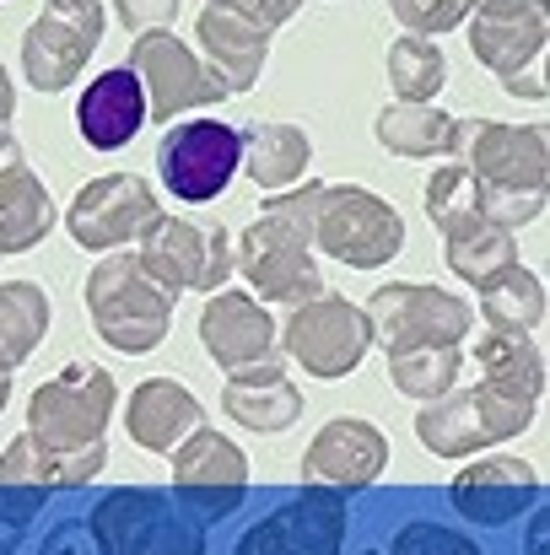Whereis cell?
Returning a JSON list of instances; mask_svg holds the SVG:
<instances>
[{
	"label": "cell",
	"mask_w": 550,
	"mask_h": 555,
	"mask_svg": "<svg viewBox=\"0 0 550 555\" xmlns=\"http://www.w3.org/2000/svg\"><path fill=\"white\" fill-rule=\"evenodd\" d=\"M319 210V189H303V194H286V199H270L265 221L243 237V275L276 297V302H303V297H319L324 281L308 259V221Z\"/></svg>",
	"instance_id": "6da1fadb"
},
{
	"label": "cell",
	"mask_w": 550,
	"mask_h": 555,
	"mask_svg": "<svg viewBox=\"0 0 550 555\" xmlns=\"http://www.w3.org/2000/svg\"><path fill=\"white\" fill-rule=\"evenodd\" d=\"M87 308L119 351H146L168 335V292L136 259H108L87 286Z\"/></svg>",
	"instance_id": "7a4b0ae2"
},
{
	"label": "cell",
	"mask_w": 550,
	"mask_h": 555,
	"mask_svg": "<svg viewBox=\"0 0 550 555\" xmlns=\"http://www.w3.org/2000/svg\"><path fill=\"white\" fill-rule=\"evenodd\" d=\"M238 163H243L238 130L210 125V119H194V125L168 130L163 146H157V173H163V184L174 189L179 199H210V194H221L227 179L238 173Z\"/></svg>",
	"instance_id": "3957f363"
},
{
	"label": "cell",
	"mask_w": 550,
	"mask_h": 555,
	"mask_svg": "<svg viewBox=\"0 0 550 555\" xmlns=\"http://www.w3.org/2000/svg\"><path fill=\"white\" fill-rule=\"evenodd\" d=\"M529 404H535V399L486 383V388H475V393H459V399L443 404V410H421L415 431H421V442H432L437 453H470V448H486V442H497V437H513V431L529 421Z\"/></svg>",
	"instance_id": "277c9868"
},
{
	"label": "cell",
	"mask_w": 550,
	"mask_h": 555,
	"mask_svg": "<svg viewBox=\"0 0 550 555\" xmlns=\"http://www.w3.org/2000/svg\"><path fill=\"white\" fill-rule=\"evenodd\" d=\"M108 399L114 383L92 367H65L54 383H43L33 393V437L49 448H87L98 442L103 421H108Z\"/></svg>",
	"instance_id": "5b68a950"
},
{
	"label": "cell",
	"mask_w": 550,
	"mask_h": 555,
	"mask_svg": "<svg viewBox=\"0 0 550 555\" xmlns=\"http://www.w3.org/2000/svg\"><path fill=\"white\" fill-rule=\"evenodd\" d=\"M372 324L394 357V351H421V346H453L470 324V308L432 286H388L372 297Z\"/></svg>",
	"instance_id": "8992f818"
},
{
	"label": "cell",
	"mask_w": 550,
	"mask_h": 555,
	"mask_svg": "<svg viewBox=\"0 0 550 555\" xmlns=\"http://www.w3.org/2000/svg\"><path fill=\"white\" fill-rule=\"evenodd\" d=\"M319 237L335 259H351V264H383L405 227L388 205H378L367 189H324L319 199Z\"/></svg>",
	"instance_id": "52a82bcc"
},
{
	"label": "cell",
	"mask_w": 550,
	"mask_h": 555,
	"mask_svg": "<svg viewBox=\"0 0 550 555\" xmlns=\"http://www.w3.org/2000/svg\"><path fill=\"white\" fill-rule=\"evenodd\" d=\"M367 335H372V330H367V319L351 302L324 297L319 308H303V313L292 319L286 346H292V357L314 372V377H341V372H351L362 362Z\"/></svg>",
	"instance_id": "ba28073f"
},
{
	"label": "cell",
	"mask_w": 550,
	"mask_h": 555,
	"mask_svg": "<svg viewBox=\"0 0 550 555\" xmlns=\"http://www.w3.org/2000/svg\"><path fill=\"white\" fill-rule=\"evenodd\" d=\"M227 232L216 227H194V221H157V237L146 243V259L141 270L163 286V292H179V286H216L227 275Z\"/></svg>",
	"instance_id": "9c48e42d"
},
{
	"label": "cell",
	"mask_w": 550,
	"mask_h": 555,
	"mask_svg": "<svg viewBox=\"0 0 550 555\" xmlns=\"http://www.w3.org/2000/svg\"><path fill=\"white\" fill-rule=\"evenodd\" d=\"M146 221H157V205H152V189L141 179H98V184L81 189L76 210H71V232L81 248H114L125 237H136Z\"/></svg>",
	"instance_id": "30bf717a"
},
{
	"label": "cell",
	"mask_w": 550,
	"mask_h": 555,
	"mask_svg": "<svg viewBox=\"0 0 550 555\" xmlns=\"http://www.w3.org/2000/svg\"><path fill=\"white\" fill-rule=\"evenodd\" d=\"M130 65H141L136 76L152 81V114L157 119H174L189 103H210V98L227 92L221 76H205V65H194V54L183 49L179 38H168V33H146L136 43Z\"/></svg>",
	"instance_id": "8fae6325"
},
{
	"label": "cell",
	"mask_w": 550,
	"mask_h": 555,
	"mask_svg": "<svg viewBox=\"0 0 550 555\" xmlns=\"http://www.w3.org/2000/svg\"><path fill=\"white\" fill-rule=\"evenodd\" d=\"M76 125L98 152H119L125 141H136V130L146 125V87L136 70H103L81 103H76Z\"/></svg>",
	"instance_id": "7c38bea8"
},
{
	"label": "cell",
	"mask_w": 550,
	"mask_h": 555,
	"mask_svg": "<svg viewBox=\"0 0 550 555\" xmlns=\"http://www.w3.org/2000/svg\"><path fill=\"white\" fill-rule=\"evenodd\" d=\"M475 135V168L481 184L513 189V194H540L546 189V130H502V125H481Z\"/></svg>",
	"instance_id": "4fadbf2b"
},
{
	"label": "cell",
	"mask_w": 550,
	"mask_h": 555,
	"mask_svg": "<svg viewBox=\"0 0 550 555\" xmlns=\"http://www.w3.org/2000/svg\"><path fill=\"white\" fill-rule=\"evenodd\" d=\"M49 221H54V205H49L43 184L16 157V141L0 135V248L5 254L33 248L49 232Z\"/></svg>",
	"instance_id": "5bb4252c"
},
{
	"label": "cell",
	"mask_w": 550,
	"mask_h": 555,
	"mask_svg": "<svg viewBox=\"0 0 550 555\" xmlns=\"http://www.w3.org/2000/svg\"><path fill=\"white\" fill-rule=\"evenodd\" d=\"M383 469V437L362 426V421H335L324 426V437L314 442L303 475L330 480V486H367Z\"/></svg>",
	"instance_id": "9a60e30c"
},
{
	"label": "cell",
	"mask_w": 550,
	"mask_h": 555,
	"mask_svg": "<svg viewBox=\"0 0 550 555\" xmlns=\"http://www.w3.org/2000/svg\"><path fill=\"white\" fill-rule=\"evenodd\" d=\"M205 346L221 357V367H254L270 351V319L248 297H221L205 308Z\"/></svg>",
	"instance_id": "2e32d148"
},
{
	"label": "cell",
	"mask_w": 550,
	"mask_h": 555,
	"mask_svg": "<svg viewBox=\"0 0 550 555\" xmlns=\"http://www.w3.org/2000/svg\"><path fill=\"white\" fill-rule=\"evenodd\" d=\"M529 491H535V475L519 459H486L470 475H459L453 502L470 518H508V513H519L529 502Z\"/></svg>",
	"instance_id": "e0dca14e"
},
{
	"label": "cell",
	"mask_w": 550,
	"mask_h": 555,
	"mask_svg": "<svg viewBox=\"0 0 550 555\" xmlns=\"http://www.w3.org/2000/svg\"><path fill=\"white\" fill-rule=\"evenodd\" d=\"M200 38H205V49L227 65L221 87H248V81L259 76V65H265V49H270V33H265V27H254V22L221 11V5H210V11L200 16ZM221 65H216V70H221Z\"/></svg>",
	"instance_id": "ac0fdd59"
},
{
	"label": "cell",
	"mask_w": 550,
	"mask_h": 555,
	"mask_svg": "<svg viewBox=\"0 0 550 555\" xmlns=\"http://www.w3.org/2000/svg\"><path fill=\"white\" fill-rule=\"evenodd\" d=\"M227 410H232L243 426L281 431V426L297 421V388L270 367V362H265V367L254 362V372H232V383H227Z\"/></svg>",
	"instance_id": "d6986e66"
},
{
	"label": "cell",
	"mask_w": 550,
	"mask_h": 555,
	"mask_svg": "<svg viewBox=\"0 0 550 555\" xmlns=\"http://www.w3.org/2000/svg\"><path fill=\"white\" fill-rule=\"evenodd\" d=\"M87 38L76 33V27H65L60 16H49L43 11V22L27 33V43H22V65H27V81L33 87H43V92H54V87H65L76 70H81V60H87Z\"/></svg>",
	"instance_id": "ffe728a7"
},
{
	"label": "cell",
	"mask_w": 550,
	"mask_h": 555,
	"mask_svg": "<svg viewBox=\"0 0 550 555\" xmlns=\"http://www.w3.org/2000/svg\"><path fill=\"white\" fill-rule=\"evenodd\" d=\"M103 469V442L87 448H38V437H22L0 459V480H87Z\"/></svg>",
	"instance_id": "44dd1931"
},
{
	"label": "cell",
	"mask_w": 550,
	"mask_h": 555,
	"mask_svg": "<svg viewBox=\"0 0 550 555\" xmlns=\"http://www.w3.org/2000/svg\"><path fill=\"white\" fill-rule=\"evenodd\" d=\"M194 421H200L194 393H183L174 383H146L136 393V410H130V437L146 448H174L179 431H189Z\"/></svg>",
	"instance_id": "7402d4cb"
},
{
	"label": "cell",
	"mask_w": 550,
	"mask_h": 555,
	"mask_svg": "<svg viewBox=\"0 0 550 555\" xmlns=\"http://www.w3.org/2000/svg\"><path fill=\"white\" fill-rule=\"evenodd\" d=\"M448 232H453V237H448V259H453V270H464L475 286H486L497 270L513 264V237H508L497 221H486V216H459Z\"/></svg>",
	"instance_id": "603a6c76"
},
{
	"label": "cell",
	"mask_w": 550,
	"mask_h": 555,
	"mask_svg": "<svg viewBox=\"0 0 550 555\" xmlns=\"http://www.w3.org/2000/svg\"><path fill=\"white\" fill-rule=\"evenodd\" d=\"M481 367H486V383L508 388V393H524L535 399L546 372H540V351L524 340V330H491L481 340Z\"/></svg>",
	"instance_id": "cb8c5ba5"
},
{
	"label": "cell",
	"mask_w": 550,
	"mask_h": 555,
	"mask_svg": "<svg viewBox=\"0 0 550 555\" xmlns=\"http://www.w3.org/2000/svg\"><path fill=\"white\" fill-rule=\"evenodd\" d=\"M546 43V11H529V16H481L475 22V54L491 65V70H513L524 65V49L535 54Z\"/></svg>",
	"instance_id": "d4e9b609"
},
{
	"label": "cell",
	"mask_w": 550,
	"mask_h": 555,
	"mask_svg": "<svg viewBox=\"0 0 550 555\" xmlns=\"http://www.w3.org/2000/svg\"><path fill=\"white\" fill-rule=\"evenodd\" d=\"M179 480L189 486V491H221L227 502H238L243 459H238V448L221 442L216 431H200V437L179 453Z\"/></svg>",
	"instance_id": "484cf974"
},
{
	"label": "cell",
	"mask_w": 550,
	"mask_h": 555,
	"mask_svg": "<svg viewBox=\"0 0 550 555\" xmlns=\"http://www.w3.org/2000/svg\"><path fill=\"white\" fill-rule=\"evenodd\" d=\"M43 324H49V302L38 286H22V281L0 286V372L16 367L38 346Z\"/></svg>",
	"instance_id": "4316f807"
},
{
	"label": "cell",
	"mask_w": 550,
	"mask_h": 555,
	"mask_svg": "<svg viewBox=\"0 0 550 555\" xmlns=\"http://www.w3.org/2000/svg\"><path fill=\"white\" fill-rule=\"evenodd\" d=\"M459 135L453 119H443L437 108H388L378 119V141L399 157H432V152H448V141Z\"/></svg>",
	"instance_id": "83f0119b"
},
{
	"label": "cell",
	"mask_w": 550,
	"mask_h": 555,
	"mask_svg": "<svg viewBox=\"0 0 550 555\" xmlns=\"http://www.w3.org/2000/svg\"><path fill=\"white\" fill-rule=\"evenodd\" d=\"M481 302H486V313H491L497 330H529V324H540V313H546L540 281H535L529 270H519V264L497 270V275L481 286Z\"/></svg>",
	"instance_id": "f1b7e54d"
},
{
	"label": "cell",
	"mask_w": 550,
	"mask_h": 555,
	"mask_svg": "<svg viewBox=\"0 0 550 555\" xmlns=\"http://www.w3.org/2000/svg\"><path fill=\"white\" fill-rule=\"evenodd\" d=\"M453 351L448 346H421V351H394V383L405 388V393H421V399H432V393H443L448 383H453Z\"/></svg>",
	"instance_id": "f546056e"
},
{
	"label": "cell",
	"mask_w": 550,
	"mask_h": 555,
	"mask_svg": "<svg viewBox=\"0 0 550 555\" xmlns=\"http://www.w3.org/2000/svg\"><path fill=\"white\" fill-rule=\"evenodd\" d=\"M388 76H394V87L405 92V98H432L437 87H443V54L437 49H426L421 38H405V43H394V54H388Z\"/></svg>",
	"instance_id": "4dcf8cb0"
},
{
	"label": "cell",
	"mask_w": 550,
	"mask_h": 555,
	"mask_svg": "<svg viewBox=\"0 0 550 555\" xmlns=\"http://www.w3.org/2000/svg\"><path fill=\"white\" fill-rule=\"evenodd\" d=\"M426 210H432V221H443V227H453L459 216H475V173H464V168L437 173L432 189H426Z\"/></svg>",
	"instance_id": "1f68e13d"
},
{
	"label": "cell",
	"mask_w": 550,
	"mask_h": 555,
	"mask_svg": "<svg viewBox=\"0 0 550 555\" xmlns=\"http://www.w3.org/2000/svg\"><path fill=\"white\" fill-rule=\"evenodd\" d=\"M399 16H405V27H415V33H443V27H453L464 11H470V0H388Z\"/></svg>",
	"instance_id": "d6a6232c"
},
{
	"label": "cell",
	"mask_w": 550,
	"mask_h": 555,
	"mask_svg": "<svg viewBox=\"0 0 550 555\" xmlns=\"http://www.w3.org/2000/svg\"><path fill=\"white\" fill-rule=\"evenodd\" d=\"M49 16H60L65 27H76L87 43L103 38V11H98V0H49Z\"/></svg>",
	"instance_id": "836d02e7"
},
{
	"label": "cell",
	"mask_w": 550,
	"mask_h": 555,
	"mask_svg": "<svg viewBox=\"0 0 550 555\" xmlns=\"http://www.w3.org/2000/svg\"><path fill=\"white\" fill-rule=\"evenodd\" d=\"M221 11H243V22H254V27L270 33L281 16L297 11V0H221Z\"/></svg>",
	"instance_id": "e575fe53"
},
{
	"label": "cell",
	"mask_w": 550,
	"mask_h": 555,
	"mask_svg": "<svg viewBox=\"0 0 550 555\" xmlns=\"http://www.w3.org/2000/svg\"><path fill=\"white\" fill-rule=\"evenodd\" d=\"M174 5H179V0H119V11H125L130 33H136V27L157 33V27H163V22L174 16Z\"/></svg>",
	"instance_id": "d590c367"
},
{
	"label": "cell",
	"mask_w": 550,
	"mask_h": 555,
	"mask_svg": "<svg viewBox=\"0 0 550 555\" xmlns=\"http://www.w3.org/2000/svg\"><path fill=\"white\" fill-rule=\"evenodd\" d=\"M486 16H524V0H481ZM529 5H546V0H529Z\"/></svg>",
	"instance_id": "8d00e7d4"
},
{
	"label": "cell",
	"mask_w": 550,
	"mask_h": 555,
	"mask_svg": "<svg viewBox=\"0 0 550 555\" xmlns=\"http://www.w3.org/2000/svg\"><path fill=\"white\" fill-rule=\"evenodd\" d=\"M5 119H11V81L0 76V125H5Z\"/></svg>",
	"instance_id": "74e56055"
},
{
	"label": "cell",
	"mask_w": 550,
	"mask_h": 555,
	"mask_svg": "<svg viewBox=\"0 0 550 555\" xmlns=\"http://www.w3.org/2000/svg\"><path fill=\"white\" fill-rule=\"evenodd\" d=\"M5 388H11V377H5V372H0V404H5Z\"/></svg>",
	"instance_id": "f35d334b"
}]
</instances>
